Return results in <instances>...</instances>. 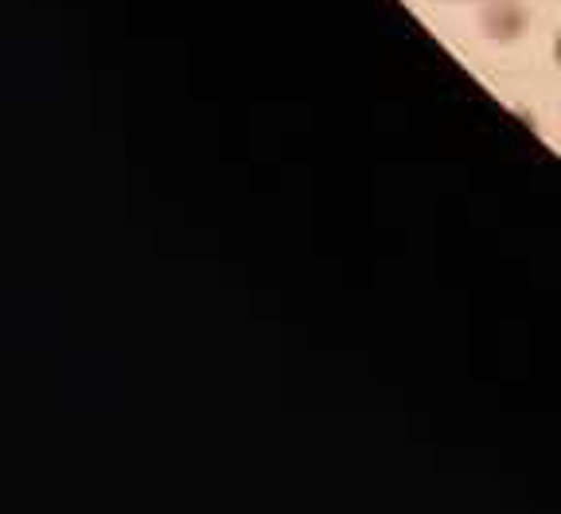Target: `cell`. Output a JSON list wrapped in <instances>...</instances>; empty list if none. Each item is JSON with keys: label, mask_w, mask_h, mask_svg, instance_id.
<instances>
[{"label": "cell", "mask_w": 561, "mask_h": 514, "mask_svg": "<svg viewBox=\"0 0 561 514\" xmlns=\"http://www.w3.org/2000/svg\"><path fill=\"white\" fill-rule=\"evenodd\" d=\"M553 52H558V59H561V35H558V47H553Z\"/></svg>", "instance_id": "6da1fadb"}]
</instances>
